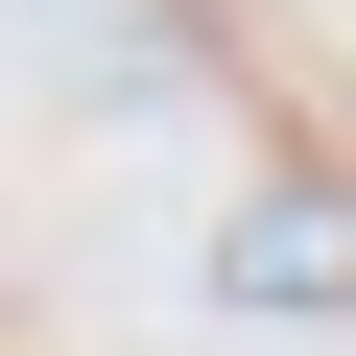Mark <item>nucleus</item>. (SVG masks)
Listing matches in <instances>:
<instances>
[{
    "label": "nucleus",
    "mask_w": 356,
    "mask_h": 356,
    "mask_svg": "<svg viewBox=\"0 0 356 356\" xmlns=\"http://www.w3.org/2000/svg\"><path fill=\"white\" fill-rule=\"evenodd\" d=\"M214 285H238V309H356V214H332V191H261V214L214 238Z\"/></svg>",
    "instance_id": "f257e3e1"
}]
</instances>
